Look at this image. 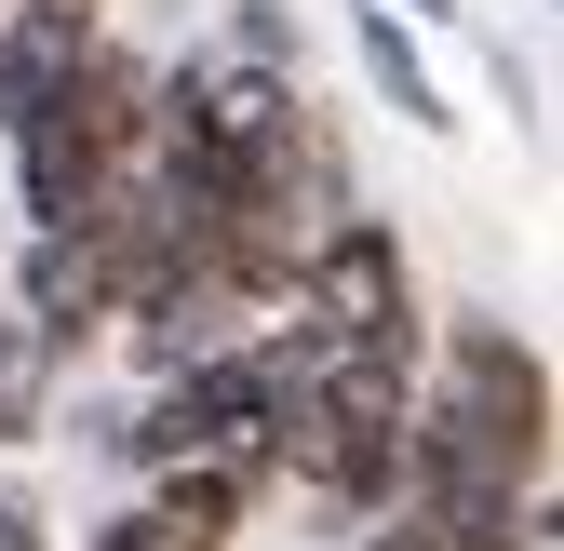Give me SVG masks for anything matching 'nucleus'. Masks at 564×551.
<instances>
[{
	"label": "nucleus",
	"mask_w": 564,
	"mask_h": 551,
	"mask_svg": "<svg viewBox=\"0 0 564 551\" xmlns=\"http://www.w3.org/2000/svg\"><path fill=\"white\" fill-rule=\"evenodd\" d=\"M403 418H416V364H377V350H296V390H282V471L377 525L403 498Z\"/></svg>",
	"instance_id": "1"
},
{
	"label": "nucleus",
	"mask_w": 564,
	"mask_h": 551,
	"mask_svg": "<svg viewBox=\"0 0 564 551\" xmlns=\"http://www.w3.org/2000/svg\"><path fill=\"white\" fill-rule=\"evenodd\" d=\"M349 41H364V67H377V95L416 121V134H457V108H444V82H431V54H416L403 41V14H377V0H364V14H349Z\"/></svg>",
	"instance_id": "6"
},
{
	"label": "nucleus",
	"mask_w": 564,
	"mask_h": 551,
	"mask_svg": "<svg viewBox=\"0 0 564 551\" xmlns=\"http://www.w3.org/2000/svg\"><path fill=\"white\" fill-rule=\"evenodd\" d=\"M377 14H390V0H377ZM403 14H444V0H403Z\"/></svg>",
	"instance_id": "9"
},
{
	"label": "nucleus",
	"mask_w": 564,
	"mask_h": 551,
	"mask_svg": "<svg viewBox=\"0 0 564 551\" xmlns=\"http://www.w3.org/2000/svg\"><path fill=\"white\" fill-rule=\"evenodd\" d=\"M95 54H108V0H14L0 14V134L41 121Z\"/></svg>",
	"instance_id": "3"
},
{
	"label": "nucleus",
	"mask_w": 564,
	"mask_h": 551,
	"mask_svg": "<svg viewBox=\"0 0 564 551\" xmlns=\"http://www.w3.org/2000/svg\"><path fill=\"white\" fill-rule=\"evenodd\" d=\"M282 336L296 350H377V364H416L431 350V310H416V256L390 216H349L296 256V283H282Z\"/></svg>",
	"instance_id": "2"
},
{
	"label": "nucleus",
	"mask_w": 564,
	"mask_h": 551,
	"mask_svg": "<svg viewBox=\"0 0 564 551\" xmlns=\"http://www.w3.org/2000/svg\"><path fill=\"white\" fill-rule=\"evenodd\" d=\"M242 511H256V498L229 485V471H162V485H149V498H121L82 551H229Z\"/></svg>",
	"instance_id": "4"
},
{
	"label": "nucleus",
	"mask_w": 564,
	"mask_h": 551,
	"mask_svg": "<svg viewBox=\"0 0 564 551\" xmlns=\"http://www.w3.org/2000/svg\"><path fill=\"white\" fill-rule=\"evenodd\" d=\"M0 551H54V525H41V498H28V485H0Z\"/></svg>",
	"instance_id": "7"
},
{
	"label": "nucleus",
	"mask_w": 564,
	"mask_h": 551,
	"mask_svg": "<svg viewBox=\"0 0 564 551\" xmlns=\"http://www.w3.org/2000/svg\"><path fill=\"white\" fill-rule=\"evenodd\" d=\"M349 551H457V538H431V525H416V511H377L364 538H349Z\"/></svg>",
	"instance_id": "8"
},
{
	"label": "nucleus",
	"mask_w": 564,
	"mask_h": 551,
	"mask_svg": "<svg viewBox=\"0 0 564 551\" xmlns=\"http://www.w3.org/2000/svg\"><path fill=\"white\" fill-rule=\"evenodd\" d=\"M67 377H82V350H54V336H41L28 310H0V444H28V431H54V403H67Z\"/></svg>",
	"instance_id": "5"
}]
</instances>
